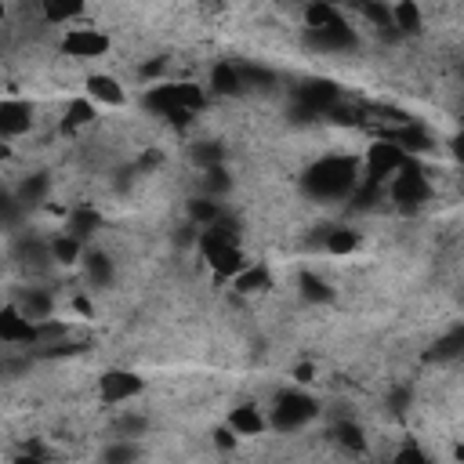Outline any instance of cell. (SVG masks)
Wrapping results in <instances>:
<instances>
[{"label":"cell","instance_id":"obj_2","mask_svg":"<svg viewBox=\"0 0 464 464\" xmlns=\"http://www.w3.org/2000/svg\"><path fill=\"white\" fill-rule=\"evenodd\" d=\"M320 414V403L305 392H280L272 403V414H268V425L276 432H298L305 428L312 417Z\"/></svg>","mask_w":464,"mask_h":464},{"label":"cell","instance_id":"obj_30","mask_svg":"<svg viewBox=\"0 0 464 464\" xmlns=\"http://www.w3.org/2000/svg\"><path fill=\"white\" fill-rule=\"evenodd\" d=\"M392 12H396V30H399V37L421 33V12H417V4H399V8H392Z\"/></svg>","mask_w":464,"mask_h":464},{"label":"cell","instance_id":"obj_38","mask_svg":"<svg viewBox=\"0 0 464 464\" xmlns=\"http://www.w3.org/2000/svg\"><path fill=\"white\" fill-rule=\"evenodd\" d=\"M453 156H457V160H464V131L453 138Z\"/></svg>","mask_w":464,"mask_h":464},{"label":"cell","instance_id":"obj_25","mask_svg":"<svg viewBox=\"0 0 464 464\" xmlns=\"http://www.w3.org/2000/svg\"><path fill=\"white\" fill-rule=\"evenodd\" d=\"M87 91H91L95 99L109 102V106H120V102H124L120 83H117V80H109V76H91V80H87Z\"/></svg>","mask_w":464,"mask_h":464},{"label":"cell","instance_id":"obj_19","mask_svg":"<svg viewBox=\"0 0 464 464\" xmlns=\"http://www.w3.org/2000/svg\"><path fill=\"white\" fill-rule=\"evenodd\" d=\"M99 225H102V218H99V211H91V207H80L73 218H69V236H76L80 243L83 240H91V236H95L99 232Z\"/></svg>","mask_w":464,"mask_h":464},{"label":"cell","instance_id":"obj_14","mask_svg":"<svg viewBox=\"0 0 464 464\" xmlns=\"http://www.w3.org/2000/svg\"><path fill=\"white\" fill-rule=\"evenodd\" d=\"M83 276H87V284L95 291H106L117 280V265L109 261V254L91 250V254H83Z\"/></svg>","mask_w":464,"mask_h":464},{"label":"cell","instance_id":"obj_1","mask_svg":"<svg viewBox=\"0 0 464 464\" xmlns=\"http://www.w3.org/2000/svg\"><path fill=\"white\" fill-rule=\"evenodd\" d=\"M359 185V163L352 156H323L320 163H312L302 178V193L316 204H334V200H348Z\"/></svg>","mask_w":464,"mask_h":464},{"label":"cell","instance_id":"obj_23","mask_svg":"<svg viewBox=\"0 0 464 464\" xmlns=\"http://www.w3.org/2000/svg\"><path fill=\"white\" fill-rule=\"evenodd\" d=\"M298 291H302V298L305 302H330L334 298V291H330V284L327 280H320L316 272H302V280H298Z\"/></svg>","mask_w":464,"mask_h":464},{"label":"cell","instance_id":"obj_33","mask_svg":"<svg viewBox=\"0 0 464 464\" xmlns=\"http://www.w3.org/2000/svg\"><path fill=\"white\" fill-rule=\"evenodd\" d=\"M76 15H83V4H44L48 22H66V19H76Z\"/></svg>","mask_w":464,"mask_h":464},{"label":"cell","instance_id":"obj_17","mask_svg":"<svg viewBox=\"0 0 464 464\" xmlns=\"http://www.w3.org/2000/svg\"><path fill=\"white\" fill-rule=\"evenodd\" d=\"M142 460V446L135 439H113L102 450V464H138Z\"/></svg>","mask_w":464,"mask_h":464},{"label":"cell","instance_id":"obj_24","mask_svg":"<svg viewBox=\"0 0 464 464\" xmlns=\"http://www.w3.org/2000/svg\"><path fill=\"white\" fill-rule=\"evenodd\" d=\"M334 439L345 450H352V453H366V435H363V428L355 421H337L334 425Z\"/></svg>","mask_w":464,"mask_h":464},{"label":"cell","instance_id":"obj_8","mask_svg":"<svg viewBox=\"0 0 464 464\" xmlns=\"http://www.w3.org/2000/svg\"><path fill=\"white\" fill-rule=\"evenodd\" d=\"M0 341H4V345H37L40 334L15 305H8L4 312H0Z\"/></svg>","mask_w":464,"mask_h":464},{"label":"cell","instance_id":"obj_13","mask_svg":"<svg viewBox=\"0 0 464 464\" xmlns=\"http://www.w3.org/2000/svg\"><path fill=\"white\" fill-rule=\"evenodd\" d=\"M15 200L30 211V207H40L44 200H48V193H51V178L44 174V171H33V174H26L19 185H15Z\"/></svg>","mask_w":464,"mask_h":464},{"label":"cell","instance_id":"obj_18","mask_svg":"<svg viewBox=\"0 0 464 464\" xmlns=\"http://www.w3.org/2000/svg\"><path fill=\"white\" fill-rule=\"evenodd\" d=\"M145 432H149V417H145V414L124 410V414L113 421V439H135V442H138V435H145Z\"/></svg>","mask_w":464,"mask_h":464},{"label":"cell","instance_id":"obj_32","mask_svg":"<svg viewBox=\"0 0 464 464\" xmlns=\"http://www.w3.org/2000/svg\"><path fill=\"white\" fill-rule=\"evenodd\" d=\"M91 117H95V109H91L87 102H73L69 106V117H66V131H76V127H83V124H91Z\"/></svg>","mask_w":464,"mask_h":464},{"label":"cell","instance_id":"obj_42","mask_svg":"<svg viewBox=\"0 0 464 464\" xmlns=\"http://www.w3.org/2000/svg\"><path fill=\"white\" fill-rule=\"evenodd\" d=\"M460 109H464V99H460Z\"/></svg>","mask_w":464,"mask_h":464},{"label":"cell","instance_id":"obj_11","mask_svg":"<svg viewBox=\"0 0 464 464\" xmlns=\"http://www.w3.org/2000/svg\"><path fill=\"white\" fill-rule=\"evenodd\" d=\"M33 124V106L30 102H19V99H8L0 106V135L4 138H19L26 135Z\"/></svg>","mask_w":464,"mask_h":464},{"label":"cell","instance_id":"obj_39","mask_svg":"<svg viewBox=\"0 0 464 464\" xmlns=\"http://www.w3.org/2000/svg\"><path fill=\"white\" fill-rule=\"evenodd\" d=\"M294 374H298V381H312V366H298Z\"/></svg>","mask_w":464,"mask_h":464},{"label":"cell","instance_id":"obj_26","mask_svg":"<svg viewBox=\"0 0 464 464\" xmlns=\"http://www.w3.org/2000/svg\"><path fill=\"white\" fill-rule=\"evenodd\" d=\"M232 284H236V291H240V294H258V291H268V284H272V280H268V272H265V268H258V265H254V268H243Z\"/></svg>","mask_w":464,"mask_h":464},{"label":"cell","instance_id":"obj_41","mask_svg":"<svg viewBox=\"0 0 464 464\" xmlns=\"http://www.w3.org/2000/svg\"><path fill=\"white\" fill-rule=\"evenodd\" d=\"M453 457H457V460H460V464H464V442H460V446H457V450H453Z\"/></svg>","mask_w":464,"mask_h":464},{"label":"cell","instance_id":"obj_29","mask_svg":"<svg viewBox=\"0 0 464 464\" xmlns=\"http://www.w3.org/2000/svg\"><path fill=\"white\" fill-rule=\"evenodd\" d=\"M355 243H359V236L352 229H327V236H323V247L330 254H348V250H355Z\"/></svg>","mask_w":464,"mask_h":464},{"label":"cell","instance_id":"obj_3","mask_svg":"<svg viewBox=\"0 0 464 464\" xmlns=\"http://www.w3.org/2000/svg\"><path fill=\"white\" fill-rule=\"evenodd\" d=\"M428 197H432L428 178L421 174V167H417V163H410V160H407V167L392 178V200H396L403 211H417L421 204H428Z\"/></svg>","mask_w":464,"mask_h":464},{"label":"cell","instance_id":"obj_35","mask_svg":"<svg viewBox=\"0 0 464 464\" xmlns=\"http://www.w3.org/2000/svg\"><path fill=\"white\" fill-rule=\"evenodd\" d=\"M389 407H392L396 414H403V410L410 407V389H396V392H392V399H389Z\"/></svg>","mask_w":464,"mask_h":464},{"label":"cell","instance_id":"obj_7","mask_svg":"<svg viewBox=\"0 0 464 464\" xmlns=\"http://www.w3.org/2000/svg\"><path fill=\"white\" fill-rule=\"evenodd\" d=\"M142 392H145V381L138 374H131V370H109V374L102 378V399L106 403H127Z\"/></svg>","mask_w":464,"mask_h":464},{"label":"cell","instance_id":"obj_4","mask_svg":"<svg viewBox=\"0 0 464 464\" xmlns=\"http://www.w3.org/2000/svg\"><path fill=\"white\" fill-rule=\"evenodd\" d=\"M305 44H309L312 51H320V55H348V51L355 48V30H352L345 19H337V22H330V26L305 30Z\"/></svg>","mask_w":464,"mask_h":464},{"label":"cell","instance_id":"obj_16","mask_svg":"<svg viewBox=\"0 0 464 464\" xmlns=\"http://www.w3.org/2000/svg\"><path fill=\"white\" fill-rule=\"evenodd\" d=\"M211 87L218 91V95H240V91H243L240 66H232V62H218V66L211 69Z\"/></svg>","mask_w":464,"mask_h":464},{"label":"cell","instance_id":"obj_21","mask_svg":"<svg viewBox=\"0 0 464 464\" xmlns=\"http://www.w3.org/2000/svg\"><path fill=\"white\" fill-rule=\"evenodd\" d=\"M222 214H225V211H222V204H218V200H211V197H197V200L189 204V218H193V225H200V229H211Z\"/></svg>","mask_w":464,"mask_h":464},{"label":"cell","instance_id":"obj_34","mask_svg":"<svg viewBox=\"0 0 464 464\" xmlns=\"http://www.w3.org/2000/svg\"><path fill=\"white\" fill-rule=\"evenodd\" d=\"M457 352H464V327L453 330L450 337H442V341L435 345V359H450V355H457Z\"/></svg>","mask_w":464,"mask_h":464},{"label":"cell","instance_id":"obj_5","mask_svg":"<svg viewBox=\"0 0 464 464\" xmlns=\"http://www.w3.org/2000/svg\"><path fill=\"white\" fill-rule=\"evenodd\" d=\"M407 153L396 145V142H378V145H370L366 153V181H385V178H396L403 167H407Z\"/></svg>","mask_w":464,"mask_h":464},{"label":"cell","instance_id":"obj_27","mask_svg":"<svg viewBox=\"0 0 464 464\" xmlns=\"http://www.w3.org/2000/svg\"><path fill=\"white\" fill-rule=\"evenodd\" d=\"M240 80H243V91H247V87H250V91H272V87H276V76H272L268 69H261V66H250V62L240 66Z\"/></svg>","mask_w":464,"mask_h":464},{"label":"cell","instance_id":"obj_10","mask_svg":"<svg viewBox=\"0 0 464 464\" xmlns=\"http://www.w3.org/2000/svg\"><path fill=\"white\" fill-rule=\"evenodd\" d=\"M106 48H109V40L102 33H95V30H69L66 40H62V51L73 55V58H95Z\"/></svg>","mask_w":464,"mask_h":464},{"label":"cell","instance_id":"obj_9","mask_svg":"<svg viewBox=\"0 0 464 464\" xmlns=\"http://www.w3.org/2000/svg\"><path fill=\"white\" fill-rule=\"evenodd\" d=\"M33 327H40V323H48L51 320V309H55V298L48 294V291H40V287H26L15 302H12Z\"/></svg>","mask_w":464,"mask_h":464},{"label":"cell","instance_id":"obj_12","mask_svg":"<svg viewBox=\"0 0 464 464\" xmlns=\"http://www.w3.org/2000/svg\"><path fill=\"white\" fill-rule=\"evenodd\" d=\"M12 254H15V261H19V265H26V268H48V265L55 261L51 243H48V240H40V236H19Z\"/></svg>","mask_w":464,"mask_h":464},{"label":"cell","instance_id":"obj_22","mask_svg":"<svg viewBox=\"0 0 464 464\" xmlns=\"http://www.w3.org/2000/svg\"><path fill=\"white\" fill-rule=\"evenodd\" d=\"M51 254H55L58 265H76V261H83V243L76 236L62 232V236L51 240Z\"/></svg>","mask_w":464,"mask_h":464},{"label":"cell","instance_id":"obj_20","mask_svg":"<svg viewBox=\"0 0 464 464\" xmlns=\"http://www.w3.org/2000/svg\"><path fill=\"white\" fill-rule=\"evenodd\" d=\"M200 185H204V197L222 200V197L232 189V174H229L225 167H211V171L200 174Z\"/></svg>","mask_w":464,"mask_h":464},{"label":"cell","instance_id":"obj_28","mask_svg":"<svg viewBox=\"0 0 464 464\" xmlns=\"http://www.w3.org/2000/svg\"><path fill=\"white\" fill-rule=\"evenodd\" d=\"M193 160H197L200 171H211V167H222V163H225V149H222L218 142H200V145L193 149Z\"/></svg>","mask_w":464,"mask_h":464},{"label":"cell","instance_id":"obj_15","mask_svg":"<svg viewBox=\"0 0 464 464\" xmlns=\"http://www.w3.org/2000/svg\"><path fill=\"white\" fill-rule=\"evenodd\" d=\"M265 425H268V417H265L254 403L232 407V414H229V428H232L236 435H261V432H265Z\"/></svg>","mask_w":464,"mask_h":464},{"label":"cell","instance_id":"obj_6","mask_svg":"<svg viewBox=\"0 0 464 464\" xmlns=\"http://www.w3.org/2000/svg\"><path fill=\"white\" fill-rule=\"evenodd\" d=\"M200 247H204V254H207V261L222 272V276H236L247 268L243 265V254H240V247L236 243H222V240H214V236H207V232H200Z\"/></svg>","mask_w":464,"mask_h":464},{"label":"cell","instance_id":"obj_31","mask_svg":"<svg viewBox=\"0 0 464 464\" xmlns=\"http://www.w3.org/2000/svg\"><path fill=\"white\" fill-rule=\"evenodd\" d=\"M396 145L410 156V153H425V149H432V138H428L421 127H410V124H407V131L399 135V142H396Z\"/></svg>","mask_w":464,"mask_h":464},{"label":"cell","instance_id":"obj_37","mask_svg":"<svg viewBox=\"0 0 464 464\" xmlns=\"http://www.w3.org/2000/svg\"><path fill=\"white\" fill-rule=\"evenodd\" d=\"M15 464H48V460H44V457H37L33 450H26L22 457H15Z\"/></svg>","mask_w":464,"mask_h":464},{"label":"cell","instance_id":"obj_40","mask_svg":"<svg viewBox=\"0 0 464 464\" xmlns=\"http://www.w3.org/2000/svg\"><path fill=\"white\" fill-rule=\"evenodd\" d=\"M76 312H87L91 316V302L87 298H76Z\"/></svg>","mask_w":464,"mask_h":464},{"label":"cell","instance_id":"obj_36","mask_svg":"<svg viewBox=\"0 0 464 464\" xmlns=\"http://www.w3.org/2000/svg\"><path fill=\"white\" fill-rule=\"evenodd\" d=\"M396 464H425V457L417 453V446H403L399 457H396Z\"/></svg>","mask_w":464,"mask_h":464}]
</instances>
